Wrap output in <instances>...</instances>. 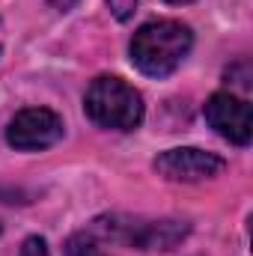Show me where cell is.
<instances>
[{"label": "cell", "mask_w": 253, "mask_h": 256, "mask_svg": "<svg viewBox=\"0 0 253 256\" xmlns=\"http://www.w3.org/2000/svg\"><path fill=\"white\" fill-rule=\"evenodd\" d=\"M194 36L179 21H149L131 39V63L149 78H167L188 57Z\"/></svg>", "instance_id": "6da1fadb"}, {"label": "cell", "mask_w": 253, "mask_h": 256, "mask_svg": "<svg viewBox=\"0 0 253 256\" xmlns=\"http://www.w3.org/2000/svg\"><path fill=\"white\" fill-rule=\"evenodd\" d=\"M84 108L96 126L114 128V131H131L143 120L140 92L131 84H126L122 78H114V74H102L90 84Z\"/></svg>", "instance_id": "7a4b0ae2"}, {"label": "cell", "mask_w": 253, "mask_h": 256, "mask_svg": "<svg viewBox=\"0 0 253 256\" xmlns=\"http://www.w3.org/2000/svg\"><path fill=\"white\" fill-rule=\"evenodd\" d=\"M63 137V120L48 110V108H27L21 110L9 128H6V140L9 146L21 149V152H36V149H48Z\"/></svg>", "instance_id": "3957f363"}, {"label": "cell", "mask_w": 253, "mask_h": 256, "mask_svg": "<svg viewBox=\"0 0 253 256\" xmlns=\"http://www.w3.org/2000/svg\"><path fill=\"white\" fill-rule=\"evenodd\" d=\"M206 120L230 143H238V146L250 143L253 122H250V104L244 98L230 96V92H214L206 102Z\"/></svg>", "instance_id": "277c9868"}, {"label": "cell", "mask_w": 253, "mask_h": 256, "mask_svg": "<svg viewBox=\"0 0 253 256\" xmlns=\"http://www.w3.org/2000/svg\"><path fill=\"white\" fill-rule=\"evenodd\" d=\"M155 170L170 182H202V179H212L224 170V158L185 146V149H170V152L158 155Z\"/></svg>", "instance_id": "5b68a950"}, {"label": "cell", "mask_w": 253, "mask_h": 256, "mask_svg": "<svg viewBox=\"0 0 253 256\" xmlns=\"http://www.w3.org/2000/svg\"><path fill=\"white\" fill-rule=\"evenodd\" d=\"M66 254L68 256H104V242L98 238L96 230H84V232L68 238Z\"/></svg>", "instance_id": "8992f818"}, {"label": "cell", "mask_w": 253, "mask_h": 256, "mask_svg": "<svg viewBox=\"0 0 253 256\" xmlns=\"http://www.w3.org/2000/svg\"><path fill=\"white\" fill-rule=\"evenodd\" d=\"M108 9L116 21H128L137 9V0H108Z\"/></svg>", "instance_id": "52a82bcc"}, {"label": "cell", "mask_w": 253, "mask_h": 256, "mask_svg": "<svg viewBox=\"0 0 253 256\" xmlns=\"http://www.w3.org/2000/svg\"><path fill=\"white\" fill-rule=\"evenodd\" d=\"M21 256H51V254H48V244H45V238H39V236H30V238L24 242V248H21Z\"/></svg>", "instance_id": "ba28073f"}, {"label": "cell", "mask_w": 253, "mask_h": 256, "mask_svg": "<svg viewBox=\"0 0 253 256\" xmlns=\"http://www.w3.org/2000/svg\"><path fill=\"white\" fill-rule=\"evenodd\" d=\"M48 3H51L54 9H60V12H68V9H72L78 0H48Z\"/></svg>", "instance_id": "9c48e42d"}, {"label": "cell", "mask_w": 253, "mask_h": 256, "mask_svg": "<svg viewBox=\"0 0 253 256\" xmlns=\"http://www.w3.org/2000/svg\"><path fill=\"white\" fill-rule=\"evenodd\" d=\"M164 3H173V6H185V3H194V0H164Z\"/></svg>", "instance_id": "30bf717a"}]
</instances>
